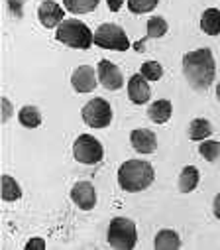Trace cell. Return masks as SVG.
I'll use <instances>...</instances> for the list:
<instances>
[{
	"instance_id": "1",
	"label": "cell",
	"mask_w": 220,
	"mask_h": 250,
	"mask_svg": "<svg viewBox=\"0 0 220 250\" xmlns=\"http://www.w3.org/2000/svg\"><path fill=\"white\" fill-rule=\"evenodd\" d=\"M183 75L191 89L202 93L206 91L216 77V61L208 47H199L183 55Z\"/></svg>"
},
{
	"instance_id": "2",
	"label": "cell",
	"mask_w": 220,
	"mask_h": 250,
	"mask_svg": "<svg viewBox=\"0 0 220 250\" xmlns=\"http://www.w3.org/2000/svg\"><path fill=\"white\" fill-rule=\"evenodd\" d=\"M120 189L126 193L146 191L155 179V169L146 160H126L116 173Z\"/></svg>"
},
{
	"instance_id": "3",
	"label": "cell",
	"mask_w": 220,
	"mask_h": 250,
	"mask_svg": "<svg viewBox=\"0 0 220 250\" xmlns=\"http://www.w3.org/2000/svg\"><path fill=\"white\" fill-rule=\"evenodd\" d=\"M55 40L71 49H89L94 45V32L79 18H65L55 28Z\"/></svg>"
},
{
	"instance_id": "4",
	"label": "cell",
	"mask_w": 220,
	"mask_h": 250,
	"mask_svg": "<svg viewBox=\"0 0 220 250\" xmlns=\"http://www.w3.org/2000/svg\"><path fill=\"white\" fill-rule=\"evenodd\" d=\"M106 240L114 250H132L138 244V229L136 223L128 217H114L108 223Z\"/></svg>"
},
{
	"instance_id": "5",
	"label": "cell",
	"mask_w": 220,
	"mask_h": 250,
	"mask_svg": "<svg viewBox=\"0 0 220 250\" xmlns=\"http://www.w3.org/2000/svg\"><path fill=\"white\" fill-rule=\"evenodd\" d=\"M81 116L89 128L102 130V128H108L110 124H112L114 112H112V106H110V103L106 99L94 97L81 108Z\"/></svg>"
},
{
	"instance_id": "6",
	"label": "cell",
	"mask_w": 220,
	"mask_h": 250,
	"mask_svg": "<svg viewBox=\"0 0 220 250\" xmlns=\"http://www.w3.org/2000/svg\"><path fill=\"white\" fill-rule=\"evenodd\" d=\"M94 45H98L102 49H112V51H128L132 47L124 28H120L118 24H112V22L100 24L96 28V32H94Z\"/></svg>"
},
{
	"instance_id": "7",
	"label": "cell",
	"mask_w": 220,
	"mask_h": 250,
	"mask_svg": "<svg viewBox=\"0 0 220 250\" xmlns=\"http://www.w3.org/2000/svg\"><path fill=\"white\" fill-rule=\"evenodd\" d=\"M73 158L83 166H96L104 158V148L92 134H79L73 142Z\"/></svg>"
},
{
	"instance_id": "8",
	"label": "cell",
	"mask_w": 220,
	"mask_h": 250,
	"mask_svg": "<svg viewBox=\"0 0 220 250\" xmlns=\"http://www.w3.org/2000/svg\"><path fill=\"white\" fill-rule=\"evenodd\" d=\"M98 73V83L106 91H120L124 87V75L116 63H112L110 59H100L96 65Z\"/></svg>"
},
{
	"instance_id": "9",
	"label": "cell",
	"mask_w": 220,
	"mask_h": 250,
	"mask_svg": "<svg viewBox=\"0 0 220 250\" xmlns=\"http://www.w3.org/2000/svg\"><path fill=\"white\" fill-rule=\"evenodd\" d=\"M71 201L81 209V211H92L96 207L98 195H96V187L87 181L81 179L71 187Z\"/></svg>"
},
{
	"instance_id": "10",
	"label": "cell",
	"mask_w": 220,
	"mask_h": 250,
	"mask_svg": "<svg viewBox=\"0 0 220 250\" xmlns=\"http://www.w3.org/2000/svg\"><path fill=\"white\" fill-rule=\"evenodd\" d=\"M96 85H100V83H98V73L92 65H79L71 75V87L79 95L92 93L96 89Z\"/></svg>"
},
{
	"instance_id": "11",
	"label": "cell",
	"mask_w": 220,
	"mask_h": 250,
	"mask_svg": "<svg viewBox=\"0 0 220 250\" xmlns=\"http://www.w3.org/2000/svg\"><path fill=\"white\" fill-rule=\"evenodd\" d=\"M37 20L47 30L57 28L65 20V6L57 4L55 0H43L37 8Z\"/></svg>"
},
{
	"instance_id": "12",
	"label": "cell",
	"mask_w": 220,
	"mask_h": 250,
	"mask_svg": "<svg viewBox=\"0 0 220 250\" xmlns=\"http://www.w3.org/2000/svg\"><path fill=\"white\" fill-rule=\"evenodd\" d=\"M130 144L138 154L147 156L157 150V136L149 128H134L130 132Z\"/></svg>"
},
{
	"instance_id": "13",
	"label": "cell",
	"mask_w": 220,
	"mask_h": 250,
	"mask_svg": "<svg viewBox=\"0 0 220 250\" xmlns=\"http://www.w3.org/2000/svg\"><path fill=\"white\" fill-rule=\"evenodd\" d=\"M128 99L134 104H146V103H149V99H151L149 81L142 73H134L128 79Z\"/></svg>"
},
{
	"instance_id": "14",
	"label": "cell",
	"mask_w": 220,
	"mask_h": 250,
	"mask_svg": "<svg viewBox=\"0 0 220 250\" xmlns=\"http://www.w3.org/2000/svg\"><path fill=\"white\" fill-rule=\"evenodd\" d=\"M173 114V104L167 99H157L147 106V118L155 124H165Z\"/></svg>"
},
{
	"instance_id": "15",
	"label": "cell",
	"mask_w": 220,
	"mask_h": 250,
	"mask_svg": "<svg viewBox=\"0 0 220 250\" xmlns=\"http://www.w3.org/2000/svg\"><path fill=\"white\" fill-rule=\"evenodd\" d=\"M181 236L173 229H161L157 230L153 238V248L155 250H179L181 248Z\"/></svg>"
},
{
	"instance_id": "16",
	"label": "cell",
	"mask_w": 220,
	"mask_h": 250,
	"mask_svg": "<svg viewBox=\"0 0 220 250\" xmlns=\"http://www.w3.org/2000/svg\"><path fill=\"white\" fill-rule=\"evenodd\" d=\"M199 181H201V171L197 166H185L179 173V179H177V187L181 193H193L197 187H199Z\"/></svg>"
},
{
	"instance_id": "17",
	"label": "cell",
	"mask_w": 220,
	"mask_h": 250,
	"mask_svg": "<svg viewBox=\"0 0 220 250\" xmlns=\"http://www.w3.org/2000/svg\"><path fill=\"white\" fill-rule=\"evenodd\" d=\"M0 197H2L4 203H14V201H18L22 197L20 183L8 173H4L2 177H0Z\"/></svg>"
},
{
	"instance_id": "18",
	"label": "cell",
	"mask_w": 220,
	"mask_h": 250,
	"mask_svg": "<svg viewBox=\"0 0 220 250\" xmlns=\"http://www.w3.org/2000/svg\"><path fill=\"white\" fill-rule=\"evenodd\" d=\"M187 136L191 142H202L206 138L212 136V124L206 118H193L189 122V128H187Z\"/></svg>"
},
{
	"instance_id": "19",
	"label": "cell",
	"mask_w": 220,
	"mask_h": 250,
	"mask_svg": "<svg viewBox=\"0 0 220 250\" xmlns=\"http://www.w3.org/2000/svg\"><path fill=\"white\" fill-rule=\"evenodd\" d=\"M201 30L206 36H220V8H206L201 14Z\"/></svg>"
},
{
	"instance_id": "20",
	"label": "cell",
	"mask_w": 220,
	"mask_h": 250,
	"mask_svg": "<svg viewBox=\"0 0 220 250\" xmlns=\"http://www.w3.org/2000/svg\"><path fill=\"white\" fill-rule=\"evenodd\" d=\"M18 122L22 124L24 128H30V130L41 126V112H39V108L34 106V104L22 106V108L18 110Z\"/></svg>"
},
{
	"instance_id": "21",
	"label": "cell",
	"mask_w": 220,
	"mask_h": 250,
	"mask_svg": "<svg viewBox=\"0 0 220 250\" xmlns=\"http://www.w3.org/2000/svg\"><path fill=\"white\" fill-rule=\"evenodd\" d=\"M100 4V0H63V6L69 14H91L92 10H96V6Z\"/></svg>"
},
{
	"instance_id": "22",
	"label": "cell",
	"mask_w": 220,
	"mask_h": 250,
	"mask_svg": "<svg viewBox=\"0 0 220 250\" xmlns=\"http://www.w3.org/2000/svg\"><path fill=\"white\" fill-rule=\"evenodd\" d=\"M167 30H169V24H167V20L161 18V16H151L147 20V24H146V34H147L149 40L163 38L165 34H167Z\"/></svg>"
},
{
	"instance_id": "23",
	"label": "cell",
	"mask_w": 220,
	"mask_h": 250,
	"mask_svg": "<svg viewBox=\"0 0 220 250\" xmlns=\"http://www.w3.org/2000/svg\"><path fill=\"white\" fill-rule=\"evenodd\" d=\"M199 154H201L202 160H206L210 164L216 162L220 158V142L218 140H210V138L199 142Z\"/></svg>"
},
{
	"instance_id": "24",
	"label": "cell",
	"mask_w": 220,
	"mask_h": 250,
	"mask_svg": "<svg viewBox=\"0 0 220 250\" xmlns=\"http://www.w3.org/2000/svg\"><path fill=\"white\" fill-rule=\"evenodd\" d=\"M140 73H142L149 83H153V81H159V79L163 77V65L159 63V61L149 59V61H144V63H142Z\"/></svg>"
},
{
	"instance_id": "25",
	"label": "cell",
	"mask_w": 220,
	"mask_h": 250,
	"mask_svg": "<svg viewBox=\"0 0 220 250\" xmlns=\"http://www.w3.org/2000/svg\"><path fill=\"white\" fill-rule=\"evenodd\" d=\"M126 2L132 14H149L157 8L159 0H126Z\"/></svg>"
},
{
	"instance_id": "26",
	"label": "cell",
	"mask_w": 220,
	"mask_h": 250,
	"mask_svg": "<svg viewBox=\"0 0 220 250\" xmlns=\"http://www.w3.org/2000/svg\"><path fill=\"white\" fill-rule=\"evenodd\" d=\"M0 110H2V124H6L14 114V106H12L10 99L2 97V101H0Z\"/></svg>"
},
{
	"instance_id": "27",
	"label": "cell",
	"mask_w": 220,
	"mask_h": 250,
	"mask_svg": "<svg viewBox=\"0 0 220 250\" xmlns=\"http://www.w3.org/2000/svg\"><path fill=\"white\" fill-rule=\"evenodd\" d=\"M45 248H47V242L45 238H39V236H34L24 244V250H45Z\"/></svg>"
},
{
	"instance_id": "28",
	"label": "cell",
	"mask_w": 220,
	"mask_h": 250,
	"mask_svg": "<svg viewBox=\"0 0 220 250\" xmlns=\"http://www.w3.org/2000/svg\"><path fill=\"white\" fill-rule=\"evenodd\" d=\"M106 4H108V10L110 12H120L122 6L126 4V0H106Z\"/></svg>"
},
{
	"instance_id": "29",
	"label": "cell",
	"mask_w": 220,
	"mask_h": 250,
	"mask_svg": "<svg viewBox=\"0 0 220 250\" xmlns=\"http://www.w3.org/2000/svg\"><path fill=\"white\" fill-rule=\"evenodd\" d=\"M212 213H214V217L220 221V193H216V197H214V201H212Z\"/></svg>"
},
{
	"instance_id": "30",
	"label": "cell",
	"mask_w": 220,
	"mask_h": 250,
	"mask_svg": "<svg viewBox=\"0 0 220 250\" xmlns=\"http://www.w3.org/2000/svg\"><path fill=\"white\" fill-rule=\"evenodd\" d=\"M216 99H218V103H220V83H216Z\"/></svg>"
}]
</instances>
